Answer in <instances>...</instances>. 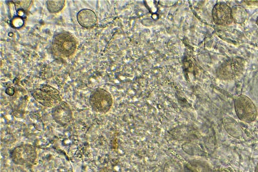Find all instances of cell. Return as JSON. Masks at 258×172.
I'll return each mask as SVG.
<instances>
[{"mask_svg": "<svg viewBox=\"0 0 258 172\" xmlns=\"http://www.w3.org/2000/svg\"><path fill=\"white\" fill-rule=\"evenodd\" d=\"M183 170L184 172H212L213 169L205 160H194L184 165Z\"/></svg>", "mask_w": 258, "mask_h": 172, "instance_id": "8fae6325", "label": "cell"}, {"mask_svg": "<svg viewBox=\"0 0 258 172\" xmlns=\"http://www.w3.org/2000/svg\"><path fill=\"white\" fill-rule=\"evenodd\" d=\"M254 172H258V163L255 167Z\"/></svg>", "mask_w": 258, "mask_h": 172, "instance_id": "e0dca14e", "label": "cell"}, {"mask_svg": "<svg viewBox=\"0 0 258 172\" xmlns=\"http://www.w3.org/2000/svg\"><path fill=\"white\" fill-rule=\"evenodd\" d=\"M51 116L55 122L63 127L67 126L73 119L71 107L63 101H61L52 108Z\"/></svg>", "mask_w": 258, "mask_h": 172, "instance_id": "52a82bcc", "label": "cell"}, {"mask_svg": "<svg viewBox=\"0 0 258 172\" xmlns=\"http://www.w3.org/2000/svg\"><path fill=\"white\" fill-rule=\"evenodd\" d=\"M212 172H234L230 167H218L213 169Z\"/></svg>", "mask_w": 258, "mask_h": 172, "instance_id": "2e32d148", "label": "cell"}, {"mask_svg": "<svg viewBox=\"0 0 258 172\" xmlns=\"http://www.w3.org/2000/svg\"><path fill=\"white\" fill-rule=\"evenodd\" d=\"M64 172H74V171L72 169H68V170L64 171Z\"/></svg>", "mask_w": 258, "mask_h": 172, "instance_id": "ac0fdd59", "label": "cell"}, {"mask_svg": "<svg viewBox=\"0 0 258 172\" xmlns=\"http://www.w3.org/2000/svg\"><path fill=\"white\" fill-rule=\"evenodd\" d=\"M256 23H257V25H258V17H257V20H256Z\"/></svg>", "mask_w": 258, "mask_h": 172, "instance_id": "d6986e66", "label": "cell"}, {"mask_svg": "<svg viewBox=\"0 0 258 172\" xmlns=\"http://www.w3.org/2000/svg\"><path fill=\"white\" fill-rule=\"evenodd\" d=\"M13 162L19 165L28 166L33 164L37 157L36 148L32 144H21L13 148L10 153Z\"/></svg>", "mask_w": 258, "mask_h": 172, "instance_id": "277c9868", "label": "cell"}, {"mask_svg": "<svg viewBox=\"0 0 258 172\" xmlns=\"http://www.w3.org/2000/svg\"><path fill=\"white\" fill-rule=\"evenodd\" d=\"M222 123L225 130L229 135L239 139L242 136L243 132L241 127L232 118L225 117L223 119Z\"/></svg>", "mask_w": 258, "mask_h": 172, "instance_id": "30bf717a", "label": "cell"}, {"mask_svg": "<svg viewBox=\"0 0 258 172\" xmlns=\"http://www.w3.org/2000/svg\"><path fill=\"white\" fill-rule=\"evenodd\" d=\"M234 108L237 116L243 122L251 123L256 118L257 110L255 105L245 95L241 94L235 98Z\"/></svg>", "mask_w": 258, "mask_h": 172, "instance_id": "5b68a950", "label": "cell"}, {"mask_svg": "<svg viewBox=\"0 0 258 172\" xmlns=\"http://www.w3.org/2000/svg\"><path fill=\"white\" fill-rule=\"evenodd\" d=\"M16 6V8H19V10H23V11L28 10L33 1H14Z\"/></svg>", "mask_w": 258, "mask_h": 172, "instance_id": "9a60e30c", "label": "cell"}, {"mask_svg": "<svg viewBox=\"0 0 258 172\" xmlns=\"http://www.w3.org/2000/svg\"><path fill=\"white\" fill-rule=\"evenodd\" d=\"M231 9L226 3H217L212 10V17L214 23L219 25H229L233 22Z\"/></svg>", "mask_w": 258, "mask_h": 172, "instance_id": "ba28073f", "label": "cell"}, {"mask_svg": "<svg viewBox=\"0 0 258 172\" xmlns=\"http://www.w3.org/2000/svg\"><path fill=\"white\" fill-rule=\"evenodd\" d=\"M182 166L178 162L170 160L165 164L163 172H182Z\"/></svg>", "mask_w": 258, "mask_h": 172, "instance_id": "5bb4252c", "label": "cell"}, {"mask_svg": "<svg viewBox=\"0 0 258 172\" xmlns=\"http://www.w3.org/2000/svg\"><path fill=\"white\" fill-rule=\"evenodd\" d=\"M65 2L66 1L64 0L47 1V9L50 13H58L63 9Z\"/></svg>", "mask_w": 258, "mask_h": 172, "instance_id": "4fadbf2b", "label": "cell"}, {"mask_svg": "<svg viewBox=\"0 0 258 172\" xmlns=\"http://www.w3.org/2000/svg\"><path fill=\"white\" fill-rule=\"evenodd\" d=\"M231 16L233 21L237 24L244 23L247 19V12L240 5H234L231 8Z\"/></svg>", "mask_w": 258, "mask_h": 172, "instance_id": "7c38bea8", "label": "cell"}, {"mask_svg": "<svg viewBox=\"0 0 258 172\" xmlns=\"http://www.w3.org/2000/svg\"><path fill=\"white\" fill-rule=\"evenodd\" d=\"M89 102L94 111L105 114L110 110L112 106L113 98L108 91L101 88H97L91 92Z\"/></svg>", "mask_w": 258, "mask_h": 172, "instance_id": "8992f818", "label": "cell"}, {"mask_svg": "<svg viewBox=\"0 0 258 172\" xmlns=\"http://www.w3.org/2000/svg\"><path fill=\"white\" fill-rule=\"evenodd\" d=\"M51 45L53 52L56 55L67 58L75 53L77 41L72 33L62 31L54 36Z\"/></svg>", "mask_w": 258, "mask_h": 172, "instance_id": "6da1fadb", "label": "cell"}, {"mask_svg": "<svg viewBox=\"0 0 258 172\" xmlns=\"http://www.w3.org/2000/svg\"><path fill=\"white\" fill-rule=\"evenodd\" d=\"M77 19L81 26L87 29L94 27L97 21L95 13L88 9L80 10L77 15Z\"/></svg>", "mask_w": 258, "mask_h": 172, "instance_id": "9c48e42d", "label": "cell"}, {"mask_svg": "<svg viewBox=\"0 0 258 172\" xmlns=\"http://www.w3.org/2000/svg\"><path fill=\"white\" fill-rule=\"evenodd\" d=\"M246 65L244 59L232 58L224 62L216 71L217 77L221 80L231 81L238 77L244 71Z\"/></svg>", "mask_w": 258, "mask_h": 172, "instance_id": "3957f363", "label": "cell"}, {"mask_svg": "<svg viewBox=\"0 0 258 172\" xmlns=\"http://www.w3.org/2000/svg\"><path fill=\"white\" fill-rule=\"evenodd\" d=\"M32 95L38 103L50 108H53L62 101L60 92L46 84L36 85L32 90Z\"/></svg>", "mask_w": 258, "mask_h": 172, "instance_id": "7a4b0ae2", "label": "cell"}]
</instances>
